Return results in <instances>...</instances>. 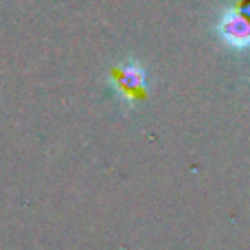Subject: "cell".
I'll return each mask as SVG.
<instances>
[{"label": "cell", "instance_id": "obj_1", "mask_svg": "<svg viewBox=\"0 0 250 250\" xmlns=\"http://www.w3.org/2000/svg\"><path fill=\"white\" fill-rule=\"evenodd\" d=\"M222 33L235 46H246V44H250V24L242 16L226 18L224 24H222Z\"/></svg>", "mask_w": 250, "mask_h": 250}, {"label": "cell", "instance_id": "obj_2", "mask_svg": "<svg viewBox=\"0 0 250 250\" xmlns=\"http://www.w3.org/2000/svg\"><path fill=\"white\" fill-rule=\"evenodd\" d=\"M145 83V75H143V68L136 64H127L123 66L121 77H119V86H121L123 92H138Z\"/></svg>", "mask_w": 250, "mask_h": 250}]
</instances>
